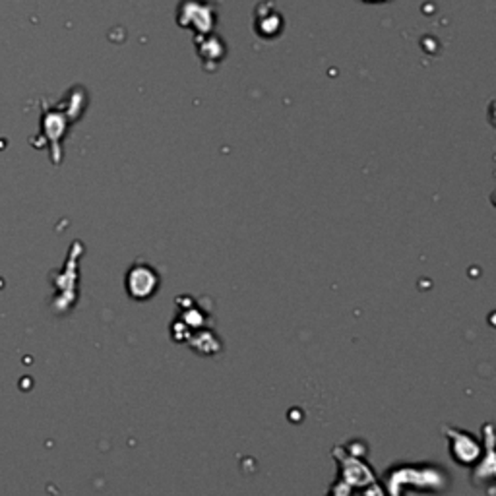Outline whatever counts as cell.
<instances>
[{
	"label": "cell",
	"mask_w": 496,
	"mask_h": 496,
	"mask_svg": "<svg viewBox=\"0 0 496 496\" xmlns=\"http://www.w3.org/2000/svg\"><path fill=\"white\" fill-rule=\"evenodd\" d=\"M365 3H386V0H365Z\"/></svg>",
	"instance_id": "1"
}]
</instances>
